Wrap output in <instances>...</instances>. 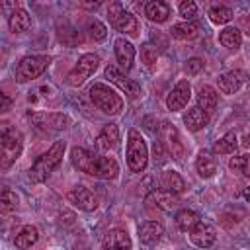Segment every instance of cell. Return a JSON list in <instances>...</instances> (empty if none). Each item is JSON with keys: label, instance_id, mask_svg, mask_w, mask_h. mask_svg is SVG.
I'll list each match as a JSON object with an SVG mask.
<instances>
[{"label": "cell", "instance_id": "obj_1", "mask_svg": "<svg viewBox=\"0 0 250 250\" xmlns=\"http://www.w3.org/2000/svg\"><path fill=\"white\" fill-rule=\"evenodd\" d=\"M70 160H72L74 168H78L80 172H86V174L102 178V180H113L119 174V164L115 158L98 156L82 146H74L70 150Z\"/></svg>", "mask_w": 250, "mask_h": 250}, {"label": "cell", "instance_id": "obj_2", "mask_svg": "<svg viewBox=\"0 0 250 250\" xmlns=\"http://www.w3.org/2000/svg\"><path fill=\"white\" fill-rule=\"evenodd\" d=\"M64 148H66L64 141L53 143V146L33 162V166H31V170H29L31 182H43V180H47L49 174L61 164L62 154H64Z\"/></svg>", "mask_w": 250, "mask_h": 250}, {"label": "cell", "instance_id": "obj_3", "mask_svg": "<svg viewBox=\"0 0 250 250\" xmlns=\"http://www.w3.org/2000/svg\"><path fill=\"white\" fill-rule=\"evenodd\" d=\"M21 148H23L21 133L4 125L2 135H0V166H2V170H8L20 158Z\"/></svg>", "mask_w": 250, "mask_h": 250}, {"label": "cell", "instance_id": "obj_4", "mask_svg": "<svg viewBox=\"0 0 250 250\" xmlns=\"http://www.w3.org/2000/svg\"><path fill=\"white\" fill-rule=\"evenodd\" d=\"M90 100L94 102V105L107 113V115H117L121 109H123V100L119 94H115L107 84L104 82H94L90 86Z\"/></svg>", "mask_w": 250, "mask_h": 250}, {"label": "cell", "instance_id": "obj_5", "mask_svg": "<svg viewBox=\"0 0 250 250\" xmlns=\"http://www.w3.org/2000/svg\"><path fill=\"white\" fill-rule=\"evenodd\" d=\"M148 162V148L143 139V135L137 129H129V141H127V166L131 172H143Z\"/></svg>", "mask_w": 250, "mask_h": 250}, {"label": "cell", "instance_id": "obj_6", "mask_svg": "<svg viewBox=\"0 0 250 250\" xmlns=\"http://www.w3.org/2000/svg\"><path fill=\"white\" fill-rule=\"evenodd\" d=\"M107 20H109V23L117 31H121L125 35H137V31H139V23H137L135 16L131 12H127L121 2H111L109 4V8H107Z\"/></svg>", "mask_w": 250, "mask_h": 250}, {"label": "cell", "instance_id": "obj_7", "mask_svg": "<svg viewBox=\"0 0 250 250\" xmlns=\"http://www.w3.org/2000/svg\"><path fill=\"white\" fill-rule=\"evenodd\" d=\"M51 59L47 55H31L20 61L18 68H16V80L18 82H29L35 80L37 76H41L47 66H49Z\"/></svg>", "mask_w": 250, "mask_h": 250}, {"label": "cell", "instance_id": "obj_8", "mask_svg": "<svg viewBox=\"0 0 250 250\" xmlns=\"http://www.w3.org/2000/svg\"><path fill=\"white\" fill-rule=\"evenodd\" d=\"M98 64H100V57L96 55V53H86V55H82L80 59H78V62L74 64V68L68 72V76H66V82L70 84V86H82L94 72H96V68H98Z\"/></svg>", "mask_w": 250, "mask_h": 250}, {"label": "cell", "instance_id": "obj_9", "mask_svg": "<svg viewBox=\"0 0 250 250\" xmlns=\"http://www.w3.org/2000/svg\"><path fill=\"white\" fill-rule=\"evenodd\" d=\"M29 119L37 129L47 133L61 131L70 123V119L64 113H55V111H29Z\"/></svg>", "mask_w": 250, "mask_h": 250}, {"label": "cell", "instance_id": "obj_10", "mask_svg": "<svg viewBox=\"0 0 250 250\" xmlns=\"http://www.w3.org/2000/svg\"><path fill=\"white\" fill-rule=\"evenodd\" d=\"M105 78L109 80V82H113L121 92H125L129 98H139L141 96V86L135 82V80H131V78H127L117 66H113V64H107L105 66Z\"/></svg>", "mask_w": 250, "mask_h": 250}, {"label": "cell", "instance_id": "obj_11", "mask_svg": "<svg viewBox=\"0 0 250 250\" xmlns=\"http://www.w3.org/2000/svg\"><path fill=\"white\" fill-rule=\"evenodd\" d=\"M160 143L168 148V152L172 154V158H176V160H182L184 158L186 148H184V143L180 141V135H178V131H176L174 125L162 123V127H160Z\"/></svg>", "mask_w": 250, "mask_h": 250}, {"label": "cell", "instance_id": "obj_12", "mask_svg": "<svg viewBox=\"0 0 250 250\" xmlns=\"http://www.w3.org/2000/svg\"><path fill=\"white\" fill-rule=\"evenodd\" d=\"M66 201L72 203L74 207L82 209V211H94L98 207V197L94 195L92 189L84 188V186H76L66 193Z\"/></svg>", "mask_w": 250, "mask_h": 250}, {"label": "cell", "instance_id": "obj_13", "mask_svg": "<svg viewBox=\"0 0 250 250\" xmlns=\"http://www.w3.org/2000/svg\"><path fill=\"white\" fill-rule=\"evenodd\" d=\"M189 98H191V86H189V82L188 80H180L172 88V92L168 94L166 105H168L170 111H180V109L186 107V104L189 102Z\"/></svg>", "mask_w": 250, "mask_h": 250}, {"label": "cell", "instance_id": "obj_14", "mask_svg": "<svg viewBox=\"0 0 250 250\" xmlns=\"http://www.w3.org/2000/svg\"><path fill=\"white\" fill-rule=\"evenodd\" d=\"M246 78H248V74L244 70L236 68V70H229V72L221 74L217 78V84H219V90L223 94H234L240 90V86L246 82Z\"/></svg>", "mask_w": 250, "mask_h": 250}, {"label": "cell", "instance_id": "obj_15", "mask_svg": "<svg viewBox=\"0 0 250 250\" xmlns=\"http://www.w3.org/2000/svg\"><path fill=\"white\" fill-rule=\"evenodd\" d=\"M215 238H217V230L205 223H197L189 232V240L199 248H209L215 242Z\"/></svg>", "mask_w": 250, "mask_h": 250}, {"label": "cell", "instance_id": "obj_16", "mask_svg": "<svg viewBox=\"0 0 250 250\" xmlns=\"http://www.w3.org/2000/svg\"><path fill=\"white\" fill-rule=\"evenodd\" d=\"M115 57L117 62L123 70H131L133 68V61H135V47L131 41H127L125 37L115 39Z\"/></svg>", "mask_w": 250, "mask_h": 250}, {"label": "cell", "instance_id": "obj_17", "mask_svg": "<svg viewBox=\"0 0 250 250\" xmlns=\"http://www.w3.org/2000/svg\"><path fill=\"white\" fill-rule=\"evenodd\" d=\"M131 236L123 229H111L104 238V250H131Z\"/></svg>", "mask_w": 250, "mask_h": 250}, {"label": "cell", "instance_id": "obj_18", "mask_svg": "<svg viewBox=\"0 0 250 250\" xmlns=\"http://www.w3.org/2000/svg\"><path fill=\"white\" fill-rule=\"evenodd\" d=\"M164 234V227L156 221H146L139 227V238L143 244L150 246V244H156L160 240V236Z\"/></svg>", "mask_w": 250, "mask_h": 250}, {"label": "cell", "instance_id": "obj_19", "mask_svg": "<svg viewBox=\"0 0 250 250\" xmlns=\"http://www.w3.org/2000/svg\"><path fill=\"white\" fill-rule=\"evenodd\" d=\"M217 100H219V96H217L215 88H211L207 84L199 86V92H197V107L199 109H203L207 115H213V111L217 107Z\"/></svg>", "mask_w": 250, "mask_h": 250}, {"label": "cell", "instance_id": "obj_20", "mask_svg": "<svg viewBox=\"0 0 250 250\" xmlns=\"http://www.w3.org/2000/svg\"><path fill=\"white\" fill-rule=\"evenodd\" d=\"M98 148L102 150H109V148H115L119 145V129L115 123H107L104 125V129L100 131L98 135V141H96Z\"/></svg>", "mask_w": 250, "mask_h": 250}, {"label": "cell", "instance_id": "obj_21", "mask_svg": "<svg viewBox=\"0 0 250 250\" xmlns=\"http://www.w3.org/2000/svg\"><path fill=\"white\" fill-rule=\"evenodd\" d=\"M145 16L154 21V23H162L170 18V6L162 0H152V2H146L145 6Z\"/></svg>", "mask_w": 250, "mask_h": 250}, {"label": "cell", "instance_id": "obj_22", "mask_svg": "<svg viewBox=\"0 0 250 250\" xmlns=\"http://www.w3.org/2000/svg\"><path fill=\"white\" fill-rule=\"evenodd\" d=\"M184 123H186V127H188L189 131H201V129L209 123V115H207L203 109H199V107L195 105V107L188 109V113L184 115Z\"/></svg>", "mask_w": 250, "mask_h": 250}, {"label": "cell", "instance_id": "obj_23", "mask_svg": "<svg viewBox=\"0 0 250 250\" xmlns=\"http://www.w3.org/2000/svg\"><path fill=\"white\" fill-rule=\"evenodd\" d=\"M146 201L148 203H152V207H156V209H160V211H172L174 207H176V197H174V193H170V191H150V195L146 197Z\"/></svg>", "mask_w": 250, "mask_h": 250}, {"label": "cell", "instance_id": "obj_24", "mask_svg": "<svg viewBox=\"0 0 250 250\" xmlns=\"http://www.w3.org/2000/svg\"><path fill=\"white\" fill-rule=\"evenodd\" d=\"M8 25H10V31H12V33H23V31L29 29V25H31V18H29V14H27L25 10L18 8V10H14V12L10 14V18H8Z\"/></svg>", "mask_w": 250, "mask_h": 250}, {"label": "cell", "instance_id": "obj_25", "mask_svg": "<svg viewBox=\"0 0 250 250\" xmlns=\"http://www.w3.org/2000/svg\"><path fill=\"white\" fill-rule=\"evenodd\" d=\"M170 33H172V37L182 39V41L195 39V37L199 35V23H197V21H182V23L172 25Z\"/></svg>", "mask_w": 250, "mask_h": 250}, {"label": "cell", "instance_id": "obj_26", "mask_svg": "<svg viewBox=\"0 0 250 250\" xmlns=\"http://www.w3.org/2000/svg\"><path fill=\"white\" fill-rule=\"evenodd\" d=\"M37 238H39V230H37V227H33V225H25V227L16 234L14 244H16L18 248L25 250V248H31V246L37 242Z\"/></svg>", "mask_w": 250, "mask_h": 250}, {"label": "cell", "instance_id": "obj_27", "mask_svg": "<svg viewBox=\"0 0 250 250\" xmlns=\"http://www.w3.org/2000/svg\"><path fill=\"white\" fill-rule=\"evenodd\" d=\"M160 184H162V188H164L166 191H170V193H174V195H176V193H182L184 188H186L182 176H180L178 172H174V170H166V172L162 174V178H160Z\"/></svg>", "mask_w": 250, "mask_h": 250}, {"label": "cell", "instance_id": "obj_28", "mask_svg": "<svg viewBox=\"0 0 250 250\" xmlns=\"http://www.w3.org/2000/svg\"><path fill=\"white\" fill-rule=\"evenodd\" d=\"M176 227L180 229V230H184V232H191L193 230V227L199 223V215L195 213V211H191V209H182V211H178L176 213Z\"/></svg>", "mask_w": 250, "mask_h": 250}, {"label": "cell", "instance_id": "obj_29", "mask_svg": "<svg viewBox=\"0 0 250 250\" xmlns=\"http://www.w3.org/2000/svg\"><path fill=\"white\" fill-rule=\"evenodd\" d=\"M195 168L201 178H211L217 172V162L209 152H199V156L195 160Z\"/></svg>", "mask_w": 250, "mask_h": 250}, {"label": "cell", "instance_id": "obj_30", "mask_svg": "<svg viewBox=\"0 0 250 250\" xmlns=\"http://www.w3.org/2000/svg\"><path fill=\"white\" fill-rule=\"evenodd\" d=\"M236 146H238V137H236L234 131H229L227 135H223V137L215 143L213 150L219 152V154H230V152L236 150Z\"/></svg>", "mask_w": 250, "mask_h": 250}, {"label": "cell", "instance_id": "obj_31", "mask_svg": "<svg viewBox=\"0 0 250 250\" xmlns=\"http://www.w3.org/2000/svg\"><path fill=\"white\" fill-rule=\"evenodd\" d=\"M219 41H221V45L227 47V49H238L240 43H242V33H240L238 27H227V29L221 31Z\"/></svg>", "mask_w": 250, "mask_h": 250}, {"label": "cell", "instance_id": "obj_32", "mask_svg": "<svg viewBox=\"0 0 250 250\" xmlns=\"http://www.w3.org/2000/svg\"><path fill=\"white\" fill-rule=\"evenodd\" d=\"M209 20L213 21V23H217V25H223V23H227V21H230L232 20V10L229 8V6H213L211 10H209Z\"/></svg>", "mask_w": 250, "mask_h": 250}, {"label": "cell", "instance_id": "obj_33", "mask_svg": "<svg viewBox=\"0 0 250 250\" xmlns=\"http://www.w3.org/2000/svg\"><path fill=\"white\" fill-rule=\"evenodd\" d=\"M229 168L234 172H240L244 178L250 180V154H240V156H232L229 160Z\"/></svg>", "mask_w": 250, "mask_h": 250}, {"label": "cell", "instance_id": "obj_34", "mask_svg": "<svg viewBox=\"0 0 250 250\" xmlns=\"http://www.w3.org/2000/svg\"><path fill=\"white\" fill-rule=\"evenodd\" d=\"M16 207H18V195L12 189L4 188L2 195H0V211L2 213H10V211H16Z\"/></svg>", "mask_w": 250, "mask_h": 250}, {"label": "cell", "instance_id": "obj_35", "mask_svg": "<svg viewBox=\"0 0 250 250\" xmlns=\"http://www.w3.org/2000/svg\"><path fill=\"white\" fill-rule=\"evenodd\" d=\"M141 59H143V62L146 66H152L156 62V59H158V49L152 43H145L141 47Z\"/></svg>", "mask_w": 250, "mask_h": 250}, {"label": "cell", "instance_id": "obj_36", "mask_svg": "<svg viewBox=\"0 0 250 250\" xmlns=\"http://www.w3.org/2000/svg\"><path fill=\"white\" fill-rule=\"evenodd\" d=\"M178 10H180V16H182L186 21H193V16L197 14V6H195V2H191V0L180 2Z\"/></svg>", "mask_w": 250, "mask_h": 250}, {"label": "cell", "instance_id": "obj_37", "mask_svg": "<svg viewBox=\"0 0 250 250\" xmlns=\"http://www.w3.org/2000/svg\"><path fill=\"white\" fill-rule=\"evenodd\" d=\"M88 29H90V35H92L94 41H104V39L107 37V29H105V25H104L102 21H98V20H92L90 25H88Z\"/></svg>", "mask_w": 250, "mask_h": 250}, {"label": "cell", "instance_id": "obj_38", "mask_svg": "<svg viewBox=\"0 0 250 250\" xmlns=\"http://www.w3.org/2000/svg\"><path fill=\"white\" fill-rule=\"evenodd\" d=\"M201 68H203V61H199V59H189L188 64H186V70L189 74H197Z\"/></svg>", "mask_w": 250, "mask_h": 250}, {"label": "cell", "instance_id": "obj_39", "mask_svg": "<svg viewBox=\"0 0 250 250\" xmlns=\"http://www.w3.org/2000/svg\"><path fill=\"white\" fill-rule=\"evenodd\" d=\"M0 98H2V111H8L10 109V105H12V100L8 98V94H0Z\"/></svg>", "mask_w": 250, "mask_h": 250}, {"label": "cell", "instance_id": "obj_40", "mask_svg": "<svg viewBox=\"0 0 250 250\" xmlns=\"http://www.w3.org/2000/svg\"><path fill=\"white\" fill-rule=\"evenodd\" d=\"M240 25H244V27H246L244 33L250 35V16H242V18H240Z\"/></svg>", "mask_w": 250, "mask_h": 250}, {"label": "cell", "instance_id": "obj_41", "mask_svg": "<svg viewBox=\"0 0 250 250\" xmlns=\"http://www.w3.org/2000/svg\"><path fill=\"white\" fill-rule=\"evenodd\" d=\"M100 4H102V2H82V4H80V8H86V10H96V8H100Z\"/></svg>", "mask_w": 250, "mask_h": 250}, {"label": "cell", "instance_id": "obj_42", "mask_svg": "<svg viewBox=\"0 0 250 250\" xmlns=\"http://www.w3.org/2000/svg\"><path fill=\"white\" fill-rule=\"evenodd\" d=\"M242 145H244V146H250V135H246V139H244Z\"/></svg>", "mask_w": 250, "mask_h": 250}]
</instances>
